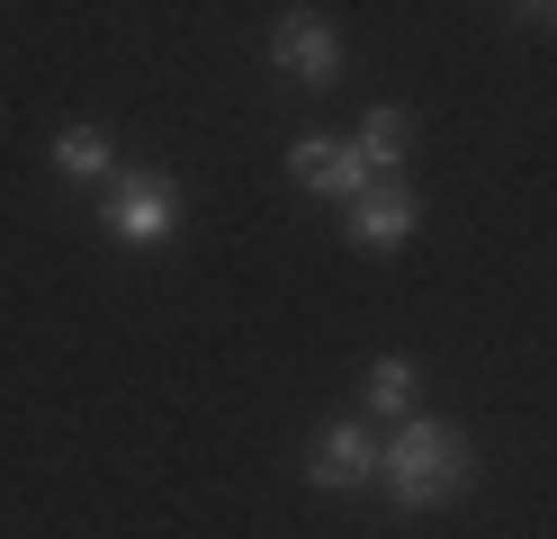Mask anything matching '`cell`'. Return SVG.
Returning <instances> with one entry per match:
<instances>
[{
	"mask_svg": "<svg viewBox=\"0 0 557 539\" xmlns=\"http://www.w3.org/2000/svg\"><path fill=\"white\" fill-rule=\"evenodd\" d=\"M351 144H360V162H369L377 180H396V162L413 154V118H405V108H369Z\"/></svg>",
	"mask_w": 557,
	"mask_h": 539,
	"instance_id": "cell-7",
	"label": "cell"
},
{
	"mask_svg": "<svg viewBox=\"0 0 557 539\" xmlns=\"http://www.w3.org/2000/svg\"><path fill=\"white\" fill-rule=\"evenodd\" d=\"M306 477H315L324 494H351V486L377 477V441H369L360 422H324V431H315V450H306Z\"/></svg>",
	"mask_w": 557,
	"mask_h": 539,
	"instance_id": "cell-5",
	"label": "cell"
},
{
	"mask_svg": "<svg viewBox=\"0 0 557 539\" xmlns=\"http://www.w3.org/2000/svg\"><path fill=\"white\" fill-rule=\"evenodd\" d=\"M54 171H63V180H109V171H117L109 126H63V135H54Z\"/></svg>",
	"mask_w": 557,
	"mask_h": 539,
	"instance_id": "cell-8",
	"label": "cell"
},
{
	"mask_svg": "<svg viewBox=\"0 0 557 539\" xmlns=\"http://www.w3.org/2000/svg\"><path fill=\"white\" fill-rule=\"evenodd\" d=\"M270 63L288 72V82H306V90H333V82H342V36H333L315 10H278V27H270Z\"/></svg>",
	"mask_w": 557,
	"mask_h": 539,
	"instance_id": "cell-4",
	"label": "cell"
},
{
	"mask_svg": "<svg viewBox=\"0 0 557 539\" xmlns=\"http://www.w3.org/2000/svg\"><path fill=\"white\" fill-rule=\"evenodd\" d=\"M476 477L468 458V431L459 422H432V414H405L396 441L377 450V486H387V503L413 522V513H441V503H459Z\"/></svg>",
	"mask_w": 557,
	"mask_h": 539,
	"instance_id": "cell-1",
	"label": "cell"
},
{
	"mask_svg": "<svg viewBox=\"0 0 557 539\" xmlns=\"http://www.w3.org/2000/svg\"><path fill=\"white\" fill-rule=\"evenodd\" d=\"M171 225H181V189H171L162 171H117V180H109V234H117L126 252L171 243Z\"/></svg>",
	"mask_w": 557,
	"mask_h": 539,
	"instance_id": "cell-2",
	"label": "cell"
},
{
	"mask_svg": "<svg viewBox=\"0 0 557 539\" xmlns=\"http://www.w3.org/2000/svg\"><path fill=\"white\" fill-rule=\"evenodd\" d=\"M413 225H423V198H413L405 180H377V189L351 207V243H360V252H396Z\"/></svg>",
	"mask_w": 557,
	"mask_h": 539,
	"instance_id": "cell-6",
	"label": "cell"
},
{
	"mask_svg": "<svg viewBox=\"0 0 557 539\" xmlns=\"http://www.w3.org/2000/svg\"><path fill=\"white\" fill-rule=\"evenodd\" d=\"M288 171H297L315 198H342V207H360V198L377 189V171L360 162L351 135H297V144H288Z\"/></svg>",
	"mask_w": 557,
	"mask_h": 539,
	"instance_id": "cell-3",
	"label": "cell"
},
{
	"mask_svg": "<svg viewBox=\"0 0 557 539\" xmlns=\"http://www.w3.org/2000/svg\"><path fill=\"white\" fill-rule=\"evenodd\" d=\"M413 378H423V369H413L405 351H377V359H369V405L405 422V414H413Z\"/></svg>",
	"mask_w": 557,
	"mask_h": 539,
	"instance_id": "cell-9",
	"label": "cell"
},
{
	"mask_svg": "<svg viewBox=\"0 0 557 539\" xmlns=\"http://www.w3.org/2000/svg\"><path fill=\"white\" fill-rule=\"evenodd\" d=\"M521 19H531V27H548V36H557V0H540V10H521Z\"/></svg>",
	"mask_w": 557,
	"mask_h": 539,
	"instance_id": "cell-10",
	"label": "cell"
}]
</instances>
